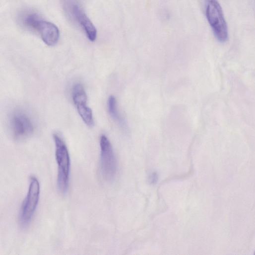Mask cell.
I'll return each mask as SVG.
<instances>
[{"instance_id":"obj_4","label":"cell","mask_w":255,"mask_h":255,"mask_svg":"<svg viewBox=\"0 0 255 255\" xmlns=\"http://www.w3.org/2000/svg\"><path fill=\"white\" fill-rule=\"evenodd\" d=\"M40 194V183L37 178L31 177L29 191L19 214V222L22 227H27L31 223L38 205Z\"/></svg>"},{"instance_id":"obj_5","label":"cell","mask_w":255,"mask_h":255,"mask_svg":"<svg viewBox=\"0 0 255 255\" xmlns=\"http://www.w3.org/2000/svg\"><path fill=\"white\" fill-rule=\"evenodd\" d=\"M101 174L107 181L113 180L117 173V161L113 147L108 138L102 135L100 140Z\"/></svg>"},{"instance_id":"obj_10","label":"cell","mask_w":255,"mask_h":255,"mask_svg":"<svg viewBox=\"0 0 255 255\" xmlns=\"http://www.w3.org/2000/svg\"><path fill=\"white\" fill-rule=\"evenodd\" d=\"M158 178L157 173H153L151 175L150 181L152 184H155L158 181Z\"/></svg>"},{"instance_id":"obj_11","label":"cell","mask_w":255,"mask_h":255,"mask_svg":"<svg viewBox=\"0 0 255 255\" xmlns=\"http://www.w3.org/2000/svg\"><path fill=\"white\" fill-rule=\"evenodd\" d=\"M254 254L255 255V253H254Z\"/></svg>"},{"instance_id":"obj_2","label":"cell","mask_w":255,"mask_h":255,"mask_svg":"<svg viewBox=\"0 0 255 255\" xmlns=\"http://www.w3.org/2000/svg\"><path fill=\"white\" fill-rule=\"evenodd\" d=\"M56 146V159L58 166V187L65 193L69 187L70 159L67 147L63 138L58 134L53 135Z\"/></svg>"},{"instance_id":"obj_3","label":"cell","mask_w":255,"mask_h":255,"mask_svg":"<svg viewBox=\"0 0 255 255\" xmlns=\"http://www.w3.org/2000/svg\"><path fill=\"white\" fill-rule=\"evenodd\" d=\"M205 15L217 40L220 43L228 39V30L222 9L218 0H205Z\"/></svg>"},{"instance_id":"obj_9","label":"cell","mask_w":255,"mask_h":255,"mask_svg":"<svg viewBox=\"0 0 255 255\" xmlns=\"http://www.w3.org/2000/svg\"><path fill=\"white\" fill-rule=\"evenodd\" d=\"M107 106L109 113L112 118L121 126L125 127V121L121 117L118 110L117 101L114 96H111L109 97Z\"/></svg>"},{"instance_id":"obj_7","label":"cell","mask_w":255,"mask_h":255,"mask_svg":"<svg viewBox=\"0 0 255 255\" xmlns=\"http://www.w3.org/2000/svg\"><path fill=\"white\" fill-rule=\"evenodd\" d=\"M66 7L70 16L81 26L88 40L92 42L95 41L97 37L96 28L79 5L73 0H68Z\"/></svg>"},{"instance_id":"obj_8","label":"cell","mask_w":255,"mask_h":255,"mask_svg":"<svg viewBox=\"0 0 255 255\" xmlns=\"http://www.w3.org/2000/svg\"><path fill=\"white\" fill-rule=\"evenodd\" d=\"M87 101H83L75 104L77 110L85 124L92 127L94 125V120L92 110L87 106Z\"/></svg>"},{"instance_id":"obj_1","label":"cell","mask_w":255,"mask_h":255,"mask_svg":"<svg viewBox=\"0 0 255 255\" xmlns=\"http://www.w3.org/2000/svg\"><path fill=\"white\" fill-rule=\"evenodd\" d=\"M21 21L27 28L39 33L47 46L53 47L58 44L60 36V31L53 23L44 20L37 14L32 12L23 15Z\"/></svg>"},{"instance_id":"obj_6","label":"cell","mask_w":255,"mask_h":255,"mask_svg":"<svg viewBox=\"0 0 255 255\" xmlns=\"http://www.w3.org/2000/svg\"><path fill=\"white\" fill-rule=\"evenodd\" d=\"M10 127L14 138L17 140H22L30 137L34 132V123L25 112L16 111L10 119Z\"/></svg>"}]
</instances>
